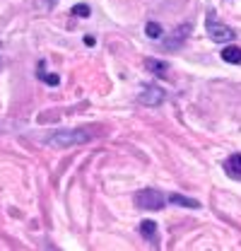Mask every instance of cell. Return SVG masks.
I'll use <instances>...</instances> for the list:
<instances>
[{
	"instance_id": "1",
	"label": "cell",
	"mask_w": 241,
	"mask_h": 251,
	"mask_svg": "<svg viewBox=\"0 0 241 251\" xmlns=\"http://www.w3.org/2000/svg\"><path fill=\"white\" fill-rule=\"evenodd\" d=\"M87 140H92V133H87L85 128H60L48 135L51 148H75V145H82Z\"/></svg>"
},
{
	"instance_id": "2",
	"label": "cell",
	"mask_w": 241,
	"mask_h": 251,
	"mask_svg": "<svg viewBox=\"0 0 241 251\" xmlns=\"http://www.w3.org/2000/svg\"><path fill=\"white\" fill-rule=\"evenodd\" d=\"M133 201H135L138 208H145V210H162L164 203H167V196H164L162 191H157V188H143V191H138V193L133 196Z\"/></svg>"
},
{
	"instance_id": "3",
	"label": "cell",
	"mask_w": 241,
	"mask_h": 251,
	"mask_svg": "<svg viewBox=\"0 0 241 251\" xmlns=\"http://www.w3.org/2000/svg\"><path fill=\"white\" fill-rule=\"evenodd\" d=\"M205 29H208V36H210L212 41H217V44H229V41L237 39V31L232 29V27H227V25H222V22H217V17L212 12H208Z\"/></svg>"
},
{
	"instance_id": "4",
	"label": "cell",
	"mask_w": 241,
	"mask_h": 251,
	"mask_svg": "<svg viewBox=\"0 0 241 251\" xmlns=\"http://www.w3.org/2000/svg\"><path fill=\"white\" fill-rule=\"evenodd\" d=\"M138 99H140L145 106H159V104L167 99V92H164L162 87H157V85H147V87H143V92L138 94Z\"/></svg>"
},
{
	"instance_id": "5",
	"label": "cell",
	"mask_w": 241,
	"mask_h": 251,
	"mask_svg": "<svg viewBox=\"0 0 241 251\" xmlns=\"http://www.w3.org/2000/svg\"><path fill=\"white\" fill-rule=\"evenodd\" d=\"M188 34H191V25H183V27H176L171 36H167L164 39V46L169 49V51H176L183 46V41L188 39Z\"/></svg>"
},
{
	"instance_id": "6",
	"label": "cell",
	"mask_w": 241,
	"mask_h": 251,
	"mask_svg": "<svg viewBox=\"0 0 241 251\" xmlns=\"http://www.w3.org/2000/svg\"><path fill=\"white\" fill-rule=\"evenodd\" d=\"M167 201L174 203V205H181V208H191V210H198L200 208V203L195 198H186V196H179V193H169Z\"/></svg>"
},
{
	"instance_id": "7",
	"label": "cell",
	"mask_w": 241,
	"mask_h": 251,
	"mask_svg": "<svg viewBox=\"0 0 241 251\" xmlns=\"http://www.w3.org/2000/svg\"><path fill=\"white\" fill-rule=\"evenodd\" d=\"M224 172H227L229 176H234V179H241V152L232 155L224 162Z\"/></svg>"
},
{
	"instance_id": "8",
	"label": "cell",
	"mask_w": 241,
	"mask_h": 251,
	"mask_svg": "<svg viewBox=\"0 0 241 251\" xmlns=\"http://www.w3.org/2000/svg\"><path fill=\"white\" fill-rule=\"evenodd\" d=\"M219 53H222V61L232 63V65H241V49H237V46H227Z\"/></svg>"
},
{
	"instance_id": "9",
	"label": "cell",
	"mask_w": 241,
	"mask_h": 251,
	"mask_svg": "<svg viewBox=\"0 0 241 251\" xmlns=\"http://www.w3.org/2000/svg\"><path fill=\"white\" fill-rule=\"evenodd\" d=\"M145 68L150 70V73H154L157 77H164L167 75V63H162V61H157V58H145Z\"/></svg>"
},
{
	"instance_id": "10",
	"label": "cell",
	"mask_w": 241,
	"mask_h": 251,
	"mask_svg": "<svg viewBox=\"0 0 241 251\" xmlns=\"http://www.w3.org/2000/svg\"><path fill=\"white\" fill-rule=\"evenodd\" d=\"M140 232H143V237H147V239L154 242V237H157V222L143 220V222H140Z\"/></svg>"
},
{
	"instance_id": "11",
	"label": "cell",
	"mask_w": 241,
	"mask_h": 251,
	"mask_svg": "<svg viewBox=\"0 0 241 251\" xmlns=\"http://www.w3.org/2000/svg\"><path fill=\"white\" fill-rule=\"evenodd\" d=\"M162 25H157V22H147V25H145V34H147V36H150V39H159V36H162Z\"/></svg>"
},
{
	"instance_id": "12",
	"label": "cell",
	"mask_w": 241,
	"mask_h": 251,
	"mask_svg": "<svg viewBox=\"0 0 241 251\" xmlns=\"http://www.w3.org/2000/svg\"><path fill=\"white\" fill-rule=\"evenodd\" d=\"M39 77H41L44 82H48V85H58L60 82L58 75H48V73H44V68H41V65H39Z\"/></svg>"
},
{
	"instance_id": "13",
	"label": "cell",
	"mask_w": 241,
	"mask_h": 251,
	"mask_svg": "<svg viewBox=\"0 0 241 251\" xmlns=\"http://www.w3.org/2000/svg\"><path fill=\"white\" fill-rule=\"evenodd\" d=\"M72 15H77V17H90V7H87L85 2H77V5L72 7Z\"/></svg>"
}]
</instances>
